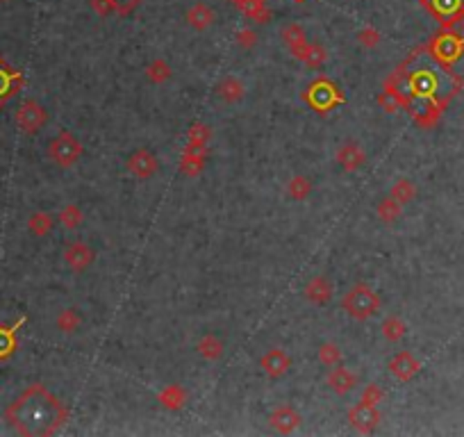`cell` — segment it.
<instances>
[{"label": "cell", "instance_id": "obj_9", "mask_svg": "<svg viewBox=\"0 0 464 437\" xmlns=\"http://www.w3.org/2000/svg\"><path fill=\"white\" fill-rule=\"evenodd\" d=\"M23 84H26L23 75L3 57V55H0V109L17 96Z\"/></svg>", "mask_w": 464, "mask_h": 437}, {"label": "cell", "instance_id": "obj_35", "mask_svg": "<svg viewBox=\"0 0 464 437\" xmlns=\"http://www.w3.org/2000/svg\"><path fill=\"white\" fill-rule=\"evenodd\" d=\"M189 139H192V146L189 148H203L207 139H210V128L207 126H194L189 130Z\"/></svg>", "mask_w": 464, "mask_h": 437}, {"label": "cell", "instance_id": "obj_6", "mask_svg": "<svg viewBox=\"0 0 464 437\" xmlns=\"http://www.w3.org/2000/svg\"><path fill=\"white\" fill-rule=\"evenodd\" d=\"M80 155H82V144L77 142L68 130L59 132V135L48 144V158L55 164H59V167H64V169L73 167Z\"/></svg>", "mask_w": 464, "mask_h": 437}, {"label": "cell", "instance_id": "obj_23", "mask_svg": "<svg viewBox=\"0 0 464 437\" xmlns=\"http://www.w3.org/2000/svg\"><path fill=\"white\" fill-rule=\"evenodd\" d=\"M219 96L228 103H234V100H239L243 96V84L237 80V77H225V80L219 84Z\"/></svg>", "mask_w": 464, "mask_h": 437}, {"label": "cell", "instance_id": "obj_36", "mask_svg": "<svg viewBox=\"0 0 464 437\" xmlns=\"http://www.w3.org/2000/svg\"><path fill=\"white\" fill-rule=\"evenodd\" d=\"M109 5H112V10L116 14H121V17H128V14H132L141 5V0H109Z\"/></svg>", "mask_w": 464, "mask_h": 437}, {"label": "cell", "instance_id": "obj_30", "mask_svg": "<svg viewBox=\"0 0 464 437\" xmlns=\"http://www.w3.org/2000/svg\"><path fill=\"white\" fill-rule=\"evenodd\" d=\"M77 326H80V317H77L75 310H64L59 312L57 317V328L62 333H75Z\"/></svg>", "mask_w": 464, "mask_h": 437}, {"label": "cell", "instance_id": "obj_5", "mask_svg": "<svg viewBox=\"0 0 464 437\" xmlns=\"http://www.w3.org/2000/svg\"><path fill=\"white\" fill-rule=\"evenodd\" d=\"M421 5L444 30L464 21V0H421Z\"/></svg>", "mask_w": 464, "mask_h": 437}, {"label": "cell", "instance_id": "obj_43", "mask_svg": "<svg viewBox=\"0 0 464 437\" xmlns=\"http://www.w3.org/2000/svg\"><path fill=\"white\" fill-rule=\"evenodd\" d=\"M0 3H10V0H0Z\"/></svg>", "mask_w": 464, "mask_h": 437}, {"label": "cell", "instance_id": "obj_19", "mask_svg": "<svg viewBox=\"0 0 464 437\" xmlns=\"http://www.w3.org/2000/svg\"><path fill=\"white\" fill-rule=\"evenodd\" d=\"M337 162H340L346 171H355L364 164V151L353 142L342 144L340 151H337Z\"/></svg>", "mask_w": 464, "mask_h": 437}, {"label": "cell", "instance_id": "obj_14", "mask_svg": "<svg viewBox=\"0 0 464 437\" xmlns=\"http://www.w3.org/2000/svg\"><path fill=\"white\" fill-rule=\"evenodd\" d=\"M328 385L333 387L335 394L344 396V394H349L351 389L358 385V376L351 369H346V366H337L335 364L333 371H330V376H328Z\"/></svg>", "mask_w": 464, "mask_h": 437}, {"label": "cell", "instance_id": "obj_37", "mask_svg": "<svg viewBox=\"0 0 464 437\" xmlns=\"http://www.w3.org/2000/svg\"><path fill=\"white\" fill-rule=\"evenodd\" d=\"M358 39H360L362 46L371 48V46H375L380 41V32H378V30H373V28H364V30H360V32H358Z\"/></svg>", "mask_w": 464, "mask_h": 437}, {"label": "cell", "instance_id": "obj_40", "mask_svg": "<svg viewBox=\"0 0 464 437\" xmlns=\"http://www.w3.org/2000/svg\"><path fill=\"white\" fill-rule=\"evenodd\" d=\"M91 7L100 14V17H105V14L112 12V5H109V0H91Z\"/></svg>", "mask_w": 464, "mask_h": 437}, {"label": "cell", "instance_id": "obj_11", "mask_svg": "<svg viewBox=\"0 0 464 437\" xmlns=\"http://www.w3.org/2000/svg\"><path fill=\"white\" fill-rule=\"evenodd\" d=\"M128 171L132 176L141 178V180H146V178H151L155 171H157V160L151 151H146V148H139L130 155L128 160Z\"/></svg>", "mask_w": 464, "mask_h": 437}, {"label": "cell", "instance_id": "obj_8", "mask_svg": "<svg viewBox=\"0 0 464 437\" xmlns=\"http://www.w3.org/2000/svg\"><path fill=\"white\" fill-rule=\"evenodd\" d=\"M46 121H48V114H46V109L37 103V100H26L19 109H17V126L26 132V135H35L39 132Z\"/></svg>", "mask_w": 464, "mask_h": 437}, {"label": "cell", "instance_id": "obj_25", "mask_svg": "<svg viewBox=\"0 0 464 437\" xmlns=\"http://www.w3.org/2000/svg\"><path fill=\"white\" fill-rule=\"evenodd\" d=\"M382 335H384V340L398 342V340L405 335V324L400 322V319H396V317L384 319V324H382Z\"/></svg>", "mask_w": 464, "mask_h": 437}, {"label": "cell", "instance_id": "obj_2", "mask_svg": "<svg viewBox=\"0 0 464 437\" xmlns=\"http://www.w3.org/2000/svg\"><path fill=\"white\" fill-rule=\"evenodd\" d=\"M68 410L41 382H35L14 399L5 410V421L19 435L48 437L66 424Z\"/></svg>", "mask_w": 464, "mask_h": 437}, {"label": "cell", "instance_id": "obj_39", "mask_svg": "<svg viewBox=\"0 0 464 437\" xmlns=\"http://www.w3.org/2000/svg\"><path fill=\"white\" fill-rule=\"evenodd\" d=\"M380 396H382V394H380V389L375 387V385H371V387H366V392H364V399H362V401H364V403H369V405H375V403L380 401Z\"/></svg>", "mask_w": 464, "mask_h": 437}, {"label": "cell", "instance_id": "obj_32", "mask_svg": "<svg viewBox=\"0 0 464 437\" xmlns=\"http://www.w3.org/2000/svg\"><path fill=\"white\" fill-rule=\"evenodd\" d=\"M146 75L151 77L153 82H164V80H169L171 68H169V64L164 59H155L153 64L146 68Z\"/></svg>", "mask_w": 464, "mask_h": 437}, {"label": "cell", "instance_id": "obj_1", "mask_svg": "<svg viewBox=\"0 0 464 437\" xmlns=\"http://www.w3.org/2000/svg\"><path fill=\"white\" fill-rule=\"evenodd\" d=\"M462 80L451 66L432 57L428 46H421L384 82V91L394 93L400 107L412 114L421 128H432L446 105L458 96Z\"/></svg>", "mask_w": 464, "mask_h": 437}, {"label": "cell", "instance_id": "obj_21", "mask_svg": "<svg viewBox=\"0 0 464 437\" xmlns=\"http://www.w3.org/2000/svg\"><path fill=\"white\" fill-rule=\"evenodd\" d=\"M301 62H305L308 66H321L326 62V50L317 44L305 41L303 46H298L296 50H292Z\"/></svg>", "mask_w": 464, "mask_h": 437}, {"label": "cell", "instance_id": "obj_34", "mask_svg": "<svg viewBox=\"0 0 464 437\" xmlns=\"http://www.w3.org/2000/svg\"><path fill=\"white\" fill-rule=\"evenodd\" d=\"M160 401L167 405V408H180L185 401V392L180 387H169L160 394Z\"/></svg>", "mask_w": 464, "mask_h": 437}, {"label": "cell", "instance_id": "obj_7", "mask_svg": "<svg viewBox=\"0 0 464 437\" xmlns=\"http://www.w3.org/2000/svg\"><path fill=\"white\" fill-rule=\"evenodd\" d=\"M305 98H308V103L314 109H319V112H326V109L335 107L337 103L344 100L340 96V91L335 89V84L326 80V77H317V80L310 84V89L305 91Z\"/></svg>", "mask_w": 464, "mask_h": 437}, {"label": "cell", "instance_id": "obj_18", "mask_svg": "<svg viewBox=\"0 0 464 437\" xmlns=\"http://www.w3.org/2000/svg\"><path fill=\"white\" fill-rule=\"evenodd\" d=\"M26 324V319H19L14 326H0V362L3 360H10L14 355V351H17L19 342H17V331Z\"/></svg>", "mask_w": 464, "mask_h": 437}, {"label": "cell", "instance_id": "obj_15", "mask_svg": "<svg viewBox=\"0 0 464 437\" xmlns=\"http://www.w3.org/2000/svg\"><path fill=\"white\" fill-rule=\"evenodd\" d=\"M64 262L73 271H84L93 262V251L86 244H80V241H75V244H71L66 251H64Z\"/></svg>", "mask_w": 464, "mask_h": 437}, {"label": "cell", "instance_id": "obj_13", "mask_svg": "<svg viewBox=\"0 0 464 437\" xmlns=\"http://www.w3.org/2000/svg\"><path fill=\"white\" fill-rule=\"evenodd\" d=\"M271 426L278 433H294L301 426V415L292 408V405H280L278 410H273Z\"/></svg>", "mask_w": 464, "mask_h": 437}, {"label": "cell", "instance_id": "obj_22", "mask_svg": "<svg viewBox=\"0 0 464 437\" xmlns=\"http://www.w3.org/2000/svg\"><path fill=\"white\" fill-rule=\"evenodd\" d=\"M53 214H48V212H35L33 216L28 218V228H30V232L33 235H37V237H46L48 232L53 230Z\"/></svg>", "mask_w": 464, "mask_h": 437}, {"label": "cell", "instance_id": "obj_38", "mask_svg": "<svg viewBox=\"0 0 464 437\" xmlns=\"http://www.w3.org/2000/svg\"><path fill=\"white\" fill-rule=\"evenodd\" d=\"M201 167H203V160L196 158V153H185V162H183L185 174H198Z\"/></svg>", "mask_w": 464, "mask_h": 437}, {"label": "cell", "instance_id": "obj_12", "mask_svg": "<svg viewBox=\"0 0 464 437\" xmlns=\"http://www.w3.org/2000/svg\"><path fill=\"white\" fill-rule=\"evenodd\" d=\"M262 369H264V373L266 376H271V378H280L282 373H287V369H289V364H292V360H289V355L285 353L282 348H271L269 353H264L262 355Z\"/></svg>", "mask_w": 464, "mask_h": 437}, {"label": "cell", "instance_id": "obj_27", "mask_svg": "<svg viewBox=\"0 0 464 437\" xmlns=\"http://www.w3.org/2000/svg\"><path fill=\"white\" fill-rule=\"evenodd\" d=\"M280 35H282V41H285L292 50H296L298 46H303L308 41V39H305V32L298 26H285Z\"/></svg>", "mask_w": 464, "mask_h": 437}, {"label": "cell", "instance_id": "obj_17", "mask_svg": "<svg viewBox=\"0 0 464 437\" xmlns=\"http://www.w3.org/2000/svg\"><path fill=\"white\" fill-rule=\"evenodd\" d=\"M389 371H391V376H396L398 380L407 382L416 371H419V362H416L414 357L407 353V351H400L396 357H391Z\"/></svg>", "mask_w": 464, "mask_h": 437}, {"label": "cell", "instance_id": "obj_29", "mask_svg": "<svg viewBox=\"0 0 464 437\" xmlns=\"http://www.w3.org/2000/svg\"><path fill=\"white\" fill-rule=\"evenodd\" d=\"M319 360L326 366H335L342 360V351L337 348V344H333V342H326V344H321L319 348Z\"/></svg>", "mask_w": 464, "mask_h": 437}, {"label": "cell", "instance_id": "obj_16", "mask_svg": "<svg viewBox=\"0 0 464 437\" xmlns=\"http://www.w3.org/2000/svg\"><path fill=\"white\" fill-rule=\"evenodd\" d=\"M305 299L310 303H317V306H324L330 299H333V285H330V280L324 278V276H317L312 278L308 285H305Z\"/></svg>", "mask_w": 464, "mask_h": 437}, {"label": "cell", "instance_id": "obj_24", "mask_svg": "<svg viewBox=\"0 0 464 437\" xmlns=\"http://www.w3.org/2000/svg\"><path fill=\"white\" fill-rule=\"evenodd\" d=\"M198 353L203 357H207V360H216V357H221L223 353V344L214 335H205V337L198 342Z\"/></svg>", "mask_w": 464, "mask_h": 437}, {"label": "cell", "instance_id": "obj_4", "mask_svg": "<svg viewBox=\"0 0 464 437\" xmlns=\"http://www.w3.org/2000/svg\"><path fill=\"white\" fill-rule=\"evenodd\" d=\"M428 50L432 53V57L439 59L442 64L451 66V64H455V62L462 57L464 39L458 32H453V30H442V32L430 39Z\"/></svg>", "mask_w": 464, "mask_h": 437}, {"label": "cell", "instance_id": "obj_33", "mask_svg": "<svg viewBox=\"0 0 464 437\" xmlns=\"http://www.w3.org/2000/svg\"><path fill=\"white\" fill-rule=\"evenodd\" d=\"M398 214H400V203H396L394 198L382 201L380 205H378V216L382 218L384 223L396 221V216H398Z\"/></svg>", "mask_w": 464, "mask_h": 437}, {"label": "cell", "instance_id": "obj_3", "mask_svg": "<svg viewBox=\"0 0 464 437\" xmlns=\"http://www.w3.org/2000/svg\"><path fill=\"white\" fill-rule=\"evenodd\" d=\"M342 308L349 312L353 319L364 322V319L373 317L375 312L380 310V299L369 285H353L342 299Z\"/></svg>", "mask_w": 464, "mask_h": 437}, {"label": "cell", "instance_id": "obj_28", "mask_svg": "<svg viewBox=\"0 0 464 437\" xmlns=\"http://www.w3.org/2000/svg\"><path fill=\"white\" fill-rule=\"evenodd\" d=\"M310 189H312V185H310L308 178H303V176H296V178H292V183L287 185L289 196L296 198V201H303V198L310 194Z\"/></svg>", "mask_w": 464, "mask_h": 437}, {"label": "cell", "instance_id": "obj_41", "mask_svg": "<svg viewBox=\"0 0 464 437\" xmlns=\"http://www.w3.org/2000/svg\"><path fill=\"white\" fill-rule=\"evenodd\" d=\"M255 32H250V30H241V32L237 35V41L241 44V46H253L255 44Z\"/></svg>", "mask_w": 464, "mask_h": 437}, {"label": "cell", "instance_id": "obj_42", "mask_svg": "<svg viewBox=\"0 0 464 437\" xmlns=\"http://www.w3.org/2000/svg\"><path fill=\"white\" fill-rule=\"evenodd\" d=\"M294 3H305V0H294Z\"/></svg>", "mask_w": 464, "mask_h": 437}, {"label": "cell", "instance_id": "obj_26", "mask_svg": "<svg viewBox=\"0 0 464 437\" xmlns=\"http://www.w3.org/2000/svg\"><path fill=\"white\" fill-rule=\"evenodd\" d=\"M59 221H62V225H64L66 230H75L77 225L82 223V212H80V207H77V205H66V207L59 212Z\"/></svg>", "mask_w": 464, "mask_h": 437}, {"label": "cell", "instance_id": "obj_31", "mask_svg": "<svg viewBox=\"0 0 464 437\" xmlns=\"http://www.w3.org/2000/svg\"><path fill=\"white\" fill-rule=\"evenodd\" d=\"M414 185L407 183V180H400L396 183L394 187H391V198H394L396 203H400V205H405L407 201H410L414 196Z\"/></svg>", "mask_w": 464, "mask_h": 437}, {"label": "cell", "instance_id": "obj_10", "mask_svg": "<svg viewBox=\"0 0 464 437\" xmlns=\"http://www.w3.org/2000/svg\"><path fill=\"white\" fill-rule=\"evenodd\" d=\"M349 421L355 431L371 433L373 428L380 424V412L375 410V405H369V403L362 401L360 405H355V408L349 412Z\"/></svg>", "mask_w": 464, "mask_h": 437}, {"label": "cell", "instance_id": "obj_20", "mask_svg": "<svg viewBox=\"0 0 464 437\" xmlns=\"http://www.w3.org/2000/svg\"><path fill=\"white\" fill-rule=\"evenodd\" d=\"M187 23H189L194 30H207L212 23H214V12H212L205 3H196L194 7H189V12H187Z\"/></svg>", "mask_w": 464, "mask_h": 437}]
</instances>
